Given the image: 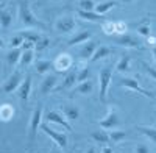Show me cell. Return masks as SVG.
I'll list each match as a JSON object with an SVG mask.
<instances>
[{
	"label": "cell",
	"instance_id": "6da1fadb",
	"mask_svg": "<svg viewBox=\"0 0 156 153\" xmlns=\"http://www.w3.org/2000/svg\"><path fill=\"white\" fill-rule=\"evenodd\" d=\"M17 16L19 20L25 25V27H44V23L39 20L31 11V6L27 0H20L17 5Z\"/></svg>",
	"mask_w": 156,
	"mask_h": 153
},
{
	"label": "cell",
	"instance_id": "7a4b0ae2",
	"mask_svg": "<svg viewBox=\"0 0 156 153\" xmlns=\"http://www.w3.org/2000/svg\"><path fill=\"white\" fill-rule=\"evenodd\" d=\"M112 73H114L112 64L105 66L98 72V95H100V101H103V103L106 101L108 89H109V84H111V80H112Z\"/></svg>",
	"mask_w": 156,
	"mask_h": 153
},
{
	"label": "cell",
	"instance_id": "3957f363",
	"mask_svg": "<svg viewBox=\"0 0 156 153\" xmlns=\"http://www.w3.org/2000/svg\"><path fill=\"white\" fill-rule=\"evenodd\" d=\"M41 119H42V105H37L33 109L30 122H28V141H30V144L34 142V137L37 134V130L41 128Z\"/></svg>",
	"mask_w": 156,
	"mask_h": 153
},
{
	"label": "cell",
	"instance_id": "277c9868",
	"mask_svg": "<svg viewBox=\"0 0 156 153\" xmlns=\"http://www.w3.org/2000/svg\"><path fill=\"white\" fill-rule=\"evenodd\" d=\"M41 130H42V131L51 139V141L55 142L56 147H59L61 150H66V148H67L69 141H67V136L64 134V133L56 131V130H53V128H50L47 123H41Z\"/></svg>",
	"mask_w": 156,
	"mask_h": 153
},
{
	"label": "cell",
	"instance_id": "5b68a950",
	"mask_svg": "<svg viewBox=\"0 0 156 153\" xmlns=\"http://www.w3.org/2000/svg\"><path fill=\"white\" fill-rule=\"evenodd\" d=\"M22 80H23L22 72L20 70H14L6 78V81L2 84V87H0V94H12L14 91H17V87L20 86Z\"/></svg>",
	"mask_w": 156,
	"mask_h": 153
},
{
	"label": "cell",
	"instance_id": "8992f818",
	"mask_svg": "<svg viewBox=\"0 0 156 153\" xmlns=\"http://www.w3.org/2000/svg\"><path fill=\"white\" fill-rule=\"evenodd\" d=\"M112 42L115 45H120V47H125V48H142V42L137 36L131 34V33H123V34H119L112 39Z\"/></svg>",
	"mask_w": 156,
	"mask_h": 153
},
{
	"label": "cell",
	"instance_id": "52a82bcc",
	"mask_svg": "<svg viewBox=\"0 0 156 153\" xmlns=\"http://www.w3.org/2000/svg\"><path fill=\"white\" fill-rule=\"evenodd\" d=\"M97 123L101 126V130H115V126H119L120 123V119H119V112H117L115 108H109L108 109V114L103 119L97 120Z\"/></svg>",
	"mask_w": 156,
	"mask_h": 153
},
{
	"label": "cell",
	"instance_id": "ba28073f",
	"mask_svg": "<svg viewBox=\"0 0 156 153\" xmlns=\"http://www.w3.org/2000/svg\"><path fill=\"white\" fill-rule=\"evenodd\" d=\"M76 28V20L73 16H61L55 22V30L61 34H69Z\"/></svg>",
	"mask_w": 156,
	"mask_h": 153
},
{
	"label": "cell",
	"instance_id": "9c48e42d",
	"mask_svg": "<svg viewBox=\"0 0 156 153\" xmlns=\"http://www.w3.org/2000/svg\"><path fill=\"white\" fill-rule=\"evenodd\" d=\"M117 84L122 86V87L129 89V91L139 92V94L145 95V97H148V98H154V94H153V92H150V91H147V89H144V87H142V86L134 80V78H131V76H125V78H120V81L117 83Z\"/></svg>",
	"mask_w": 156,
	"mask_h": 153
},
{
	"label": "cell",
	"instance_id": "30bf717a",
	"mask_svg": "<svg viewBox=\"0 0 156 153\" xmlns=\"http://www.w3.org/2000/svg\"><path fill=\"white\" fill-rule=\"evenodd\" d=\"M31 86H33V80H31V75H25L23 80L20 83V86L17 87V97L22 103H27L28 98H30V94H31Z\"/></svg>",
	"mask_w": 156,
	"mask_h": 153
},
{
	"label": "cell",
	"instance_id": "8fae6325",
	"mask_svg": "<svg viewBox=\"0 0 156 153\" xmlns=\"http://www.w3.org/2000/svg\"><path fill=\"white\" fill-rule=\"evenodd\" d=\"M56 86H58V75L56 73H47L44 76V80L41 81V86H39V94L47 95L51 91H55Z\"/></svg>",
	"mask_w": 156,
	"mask_h": 153
},
{
	"label": "cell",
	"instance_id": "7c38bea8",
	"mask_svg": "<svg viewBox=\"0 0 156 153\" xmlns=\"http://www.w3.org/2000/svg\"><path fill=\"white\" fill-rule=\"evenodd\" d=\"M45 120L47 122H50V123H56V125H61V126H64L67 131H72V126H70V123H69V120L66 119L61 114V111H55V109H51V111H48L47 114H45Z\"/></svg>",
	"mask_w": 156,
	"mask_h": 153
},
{
	"label": "cell",
	"instance_id": "4fadbf2b",
	"mask_svg": "<svg viewBox=\"0 0 156 153\" xmlns=\"http://www.w3.org/2000/svg\"><path fill=\"white\" fill-rule=\"evenodd\" d=\"M72 64H73V59H72V56L67 55V53L59 55V56L53 61V67H55L56 72H67V70L72 67Z\"/></svg>",
	"mask_w": 156,
	"mask_h": 153
},
{
	"label": "cell",
	"instance_id": "5bb4252c",
	"mask_svg": "<svg viewBox=\"0 0 156 153\" xmlns=\"http://www.w3.org/2000/svg\"><path fill=\"white\" fill-rule=\"evenodd\" d=\"M97 47H98V44H97L95 41H86V42L81 45L80 52H78V56H80V59L89 62L90 56L94 55V52H95V48H97Z\"/></svg>",
	"mask_w": 156,
	"mask_h": 153
},
{
	"label": "cell",
	"instance_id": "9a60e30c",
	"mask_svg": "<svg viewBox=\"0 0 156 153\" xmlns=\"http://www.w3.org/2000/svg\"><path fill=\"white\" fill-rule=\"evenodd\" d=\"M61 114L67 120H78L80 119V108L73 103H66V105H61Z\"/></svg>",
	"mask_w": 156,
	"mask_h": 153
},
{
	"label": "cell",
	"instance_id": "2e32d148",
	"mask_svg": "<svg viewBox=\"0 0 156 153\" xmlns=\"http://www.w3.org/2000/svg\"><path fill=\"white\" fill-rule=\"evenodd\" d=\"M75 84H76V72L70 70V72L66 73V76H64V80L61 81V84L55 87V91H67V89H72Z\"/></svg>",
	"mask_w": 156,
	"mask_h": 153
},
{
	"label": "cell",
	"instance_id": "e0dca14e",
	"mask_svg": "<svg viewBox=\"0 0 156 153\" xmlns=\"http://www.w3.org/2000/svg\"><path fill=\"white\" fill-rule=\"evenodd\" d=\"M12 22H14V16L12 11L9 8H0V28L2 30H8Z\"/></svg>",
	"mask_w": 156,
	"mask_h": 153
},
{
	"label": "cell",
	"instance_id": "ac0fdd59",
	"mask_svg": "<svg viewBox=\"0 0 156 153\" xmlns=\"http://www.w3.org/2000/svg\"><path fill=\"white\" fill-rule=\"evenodd\" d=\"M90 37H92V31H89V30L78 31V33H75L70 39L67 41V45L72 47V45H78V44H84L86 41L90 39Z\"/></svg>",
	"mask_w": 156,
	"mask_h": 153
},
{
	"label": "cell",
	"instance_id": "d6986e66",
	"mask_svg": "<svg viewBox=\"0 0 156 153\" xmlns=\"http://www.w3.org/2000/svg\"><path fill=\"white\" fill-rule=\"evenodd\" d=\"M94 89V83L90 80H86V81H81V83H76L73 86V92L72 95H89Z\"/></svg>",
	"mask_w": 156,
	"mask_h": 153
},
{
	"label": "cell",
	"instance_id": "ffe728a7",
	"mask_svg": "<svg viewBox=\"0 0 156 153\" xmlns=\"http://www.w3.org/2000/svg\"><path fill=\"white\" fill-rule=\"evenodd\" d=\"M51 69H53V61H50V59H37L34 62V70L39 75H47L50 73Z\"/></svg>",
	"mask_w": 156,
	"mask_h": 153
},
{
	"label": "cell",
	"instance_id": "44dd1931",
	"mask_svg": "<svg viewBox=\"0 0 156 153\" xmlns=\"http://www.w3.org/2000/svg\"><path fill=\"white\" fill-rule=\"evenodd\" d=\"M115 6H119V2H115V0H103V2H100L98 5H95V12L100 16H105L106 12Z\"/></svg>",
	"mask_w": 156,
	"mask_h": 153
},
{
	"label": "cell",
	"instance_id": "7402d4cb",
	"mask_svg": "<svg viewBox=\"0 0 156 153\" xmlns=\"http://www.w3.org/2000/svg\"><path fill=\"white\" fill-rule=\"evenodd\" d=\"M16 114V109L9 103H2L0 105V120L2 122H9Z\"/></svg>",
	"mask_w": 156,
	"mask_h": 153
},
{
	"label": "cell",
	"instance_id": "603a6c76",
	"mask_svg": "<svg viewBox=\"0 0 156 153\" xmlns=\"http://www.w3.org/2000/svg\"><path fill=\"white\" fill-rule=\"evenodd\" d=\"M20 55H22V50L20 48H9L6 52V64L9 67H14L16 64H19V59H20Z\"/></svg>",
	"mask_w": 156,
	"mask_h": 153
},
{
	"label": "cell",
	"instance_id": "cb8c5ba5",
	"mask_svg": "<svg viewBox=\"0 0 156 153\" xmlns=\"http://www.w3.org/2000/svg\"><path fill=\"white\" fill-rule=\"evenodd\" d=\"M109 55H111V48H109L108 45H98V47L95 48L94 55L90 56L89 62L92 64V62H97V61H100V59H103V58H106V56H109Z\"/></svg>",
	"mask_w": 156,
	"mask_h": 153
},
{
	"label": "cell",
	"instance_id": "d4e9b609",
	"mask_svg": "<svg viewBox=\"0 0 156 153\" xmlns=\"http://www.w3.org/2000/svg\"><path fill=\"white\" fill-rule=\"evenodd\" d=\"M90 139H94L97 144H101V145H106V144L111 142L109 141V134H108L106 130H95V131H92L90 133Z\"/></svg>",
	"mask_w": 156,
	"mask_h": 153
},
{
	"label": "cell",
	"instance_id": "484cf974",
	"mask_svg": "<svg viewBox=\"0 0 156 153\" xmlns=\"http://www.w3.org/2000/svg\"><path fill=\"white\" fill-rule=\"evenodd\" d=\"M76 14L80 16L83 20H87V22H98V20H103V19H105V16L97 14L95 11H83V9H76Z\"/></svg>",
	"mask_w": 156,
	"mask_h": 153
},
{
	"label": "cell",
	"instance_id": "4316f807",
	"mask_svg": "<svg viewBox=\"0 0 156 153\" xmlns=\"http://www.w3.org/2000/svg\"><path fill=\"white\" fill-rule=\"evenodd\" d=\"M131 58H129L128 55H123V56H120L119 58V61L115 62V66H114V70L115 72H120V73H125V72H128L129 70V67H131Z\"/></svg>",
	"mask_w": 156,
	"mask_h": 153
},
{
	"label": "cell",
	"instance_id": "83f0119b",
	"mask_svg": "<svg viewBox=\"0 0 156 153\" xmlns=\"http://www.w3.org/2000/svg\"><path fill=\"white\" fill-rule=\"evenodd\" d=\"M136 131H139L140 134H144L147 139H150L151 142L156 144V128L154 126H147V125H137Z\"/></svg>",
	"mask_w": 156,
	"mask_h": 153
},
{
	"label": "cell",
	"instance_id": "f1b7e54d",
	"mask_svg": "<svg viewBox=\"0 0 156 153\" xmlns=\"http://www.w3.org/2000/svg\"><path fill=\"white\" fill-rule=\"evenodd\" d=\"M33 59H34V50H22V55L19 59V64L20 67H28L30 64H33Z\"/></svg>",
	"mask_w": 156,
	"mask_h": 153
},
{
	"label": "cell",
	"instance_id": "f546056e",
	"mask_svg": "<svg viewBox=\"0 0 156 153\" xmlns=\"http://www.w3.org/2000/svg\"><path fill=\"white\" fill-rule=\"evenodd\" d=\"M19 33H20V36L23 37L25 41H31L33 44H36L39 39H41V36H42L41 33H37L36 30H30V28L23 30V31H19Z\"/></svg>",
	"mask_w": 156,
	"mask_h": 153
},
{
	"label": "cell",
	"instance_id": "4dcf8cb0",
	"mask_svg": "<svg viewBox=\"0 0 156 153\" xmlns=\"http://www.w3.org/2000/svg\"><path fill=\"white\" fill-rule=\"evenodd\" d=\"M109 141L112 144H119L122 141H125L126 137V131H122V130H109Z\"/></svg>",
	"mask_w": 156,
	"mask_h": 153
},
{
	"label": "cell",
	"instance_id": "1f68e13d",
	"mask_svg": "<svg viewBox=\"0 0 156 153\" xmlns=\"http://www.w3.org/2000/svg\"><path fill=\"white\" fill-rule=\"evenodd\" d=\"M90 67H81L80 70L76 72V83H81V81H86V80H90Z\"/></svg>",
	"mask_w": 156,
	"mask_h": 153
},
{
	"label": "cell",
	"instance_id": "d6a6232c",
	"mask_svg": "<svg viewBox=\"0 0 156 153\" xmlns=\"http://www.w3.org/2000/svg\"><path fill=\"white\" fill-rule=\"evenodd\" d=\"M48 47H50V39L47 36H41V39L34 44V50H36V52H44V50L48 48Z\"/></svg>",
	"mask_w": 156,
	"mask_h": 153
},
{
	"label": "cell",
	"instance_id": "836d02e7",
	"mask_svg": "<svg viewBox=\"0 0 156 153\" xmlns=\"http://www.w3.org/2000/svg\"><path fill=\"white\" fill-rule=\"evenodd\" d=\"M78 9H83V11H94V9H95L94 0H78Z\"/></svg>",
	"mask_w": 156,
	"mask_h": 153
},
{
	"label": "cell",
	"instance_id": "e575fe53",
	"mask_svg": "<svg viewBox=\"0 0 156 153\" xmlns=\"http://www.w3.org/2000/svg\"><path fill=\"white\" fill-rule=\"evenodd\" d=\"M23 41H25V39L20 36V33L12 34L11 39H9V48H20V45H22Z\"/></svg>",
	"mask_w": 156,
	"mask_h": 153
},
{
	"label": "cell",
	"instance_id": "d590c367",
	"mask_svg": "<svg viewBox=\"0 0 156 153\" xmlns=\"http://www.w3.org/2000/svg\"><path fill=\"white\" fill-rule=\"evenodd\" d=\"M101 30L105 31L108 36H112V34H115V22H112V20H109V22H105L101 25Z\"/></svg>",
	"mask_w": 156,
	"mask_h": 153
},
{
	"label": "cell",
	"instance_id": "8d00e7d4",
	"mask_svg": "<svg viewBox=\"0 0 156 153\" xmlns=\"http://www.w3.org/2000/svg\"><path fill=\"white\" fill-rule=\"evenodd\" d=\"M137 33L142 36V37H147L151 34V28H150V25H140V27H137Z\"/></svg>",
	"mask_w": 156,
	"mask_h": 153
},
{
	"label": "cell",
	"instance_id": "74e56055",
	"mask_svg": "<svg viewBox=\"0 0 156 153\" xmlns=\"http://www.w3.org/2000/svg\"><path fill=\"white\" fill-rule=\"evenodd\" d=\"M140 64L144 66V69L147 70V73L151 76V78H153V80H156V69H154V67H150L145 61H140Z\"/></svg>",
	"mask_w": 156,
	"mask_h": 153
},
{
	"label": "cell",
	"instance_id": "f35d334b",
	"mask_svg": "<svg viewBox=\"0 0 156 153\" xmlns=\"http://www.w3.org/2000/svg\"><path fill=\"white\" fill-rule=\"evenodd\" d=\"M134 153H151V151H150V147L147 144H137L134 147Z\"/></svg>",
	"mask_w": 156,
	"mask_h": 153
},
{
	"label": "cell",
	"instance_id": "ab89813d",
	"mask_svg": "<svg viewBox=\"0 0 156 153\" xmlns=\"http://www.w3.org/2000/svg\"><path fill=\"white\" fill-rule=\"evenodd\" d=\"M126 31V23L125 22H115V33L123 34Z\"/></svg>",
	"mask_w": 156,
	"mask_h": 153
},
{
	"label": "cell",
	"instance_id": "60d3db41",
	"mask_svg": "<svg viewBox=\"0 0 156 153\" xmlns=\"http://www.w3.org/2000/svg\"><path fill=\"white\" fill-rule=\"evenodd\" d=\"M20 50H34V44L31 41H23L20 45Z\"/></svg>",
	"mask_w": 156,
	"mask_h": 153
},
{
	"label": "cell",
	"instance_id": "b9f144b4",
	"mask_svg": "<svg viewBox=\"0 0 156 153\" xmlns=\"http://www.w3.org/2000/svg\"><path fill=\"white\" fill-rule=\"evenodd\" d=\"M147 41H148V44H151V45H154V44H156V37L150 34V36L147 37Z\"/></svg>",
	"mask_w": 156,
	"mask_h": 153
},
{
	"label": "cell",
	"instance_id": "7bdbcfd3",
	"mask_svg": "<svg viewBox=\"0 0 156 153\" xmlns=\"http://www.w3.org/2000/svg\"><path fill=\"white\" fill-rule=\"evenodd\" d=\"M112 151H114V150H112L111 147H108V145H105V147L101 148V153H112Z\"/></svg>",
	"mask_w": 156,
	"mask_h": 153
},
{
	"label": "cell",
	"instance_id": "ee69618b",
	"mask_svg": "<svg viewBox=\"0 0 156 153\" xmlns=\"http://www.w3.org/2000/svg\"><path fill=\"white\" fill-rule=\"evenodd\" d=\"M50 153H62V150L59 147H53V148L50 150Z\"/></svg>",
	"mask_w": 156,
	"mask_h": 153
},
{
	"label": "cell",
	"instance_id": "f6af8a7d",
	"mask_svg": "<svg viewBox=\"0 0 156 153\" xmlns=\"http://www.w3.org/2000/svg\"><path fill=\"white\" fill-rule=\"evenodd\" d=\"M86 153H98V151H97V148H95V147H89V148L86 150Z\"/></svg>",
	"mask_w": 156,
	"mask_h": 153
},
{
	"label": "cell",
	"instance_id": "bcb514c9",
	"mask_svg": "<svg viewBox=\"0 0 156 153\" xmlns=\"http://www.w3.org/2000/svg\"><path fill=\"white\" fill-rule=\"evenodd\" d=\"M5 45H6V42H5V39L2 36H0V48H5Z\"/></svg>",
	"mask_w": 156,
	"mask_h": 153
},
{
	"label": "cell",
	"instance_id": "7dc6e473",
	"mask_svg": "<svg viewBox=\"0 0 156 153\" xmlns=\"http://www.w3.org/2000/svg\"><path fill=\"white\" fill-rule=\"evenodd\" d=\"M151 52H153V58H154V62H156V47L151 48Z\"/></svg>",
	"mask_w": 156,
	"mask_h": 153
},
{
	"label": "cell",
	"instance_id": "c3c4849f",
	"mask_svg": "<svg viewBox=\"0 0 156 153\" xmlns=\"http://www.w3.org/2000/svg\"><path fill=\"white\" fill-rule=\"evenodd\" d=\"M122 2H123V3H131L133 0H122Z\"/></svg>",
	"mask_w": 156,
	"mask_h": 153
},
{
	"label": "cell",
	"instance_id": "681fc988",
	"mask_svg": "<svg viewBox=\"0 0 156 153\" xmlns=\"http://www.w3.org/2000/svg\"><path fill=\"white\" fill-rule=\"evenodd\" d=\"M151 16H154V17H156V12H151Z\"/></svg>",
	"mask_w": 156,
	"mask_h": 153
},
{
	"label": "cell",
	"instance_id": "f907efd6",
	"mask_svg": "<svg viewBox=\"0 0 156 153\" xmlns=\"http://www.w3.org/2000/svg\"><path fill=\"white\" fill-rule=\"evenodd\" d=\"M112 153H119V151H112Z\"/></svg>",
	"mask_w": 156,
	"mask_h": 153
}]
</instances>
